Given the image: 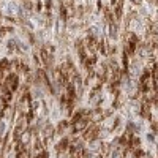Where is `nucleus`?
Wrapping results in <instances>:
<instances>
[{
	"label": "nucleus",
	"instance_id": "f257e3e1",
	"mask_svg": "<svg viewBox=\"0 0 158 158\" xmlns=\"http://www.w3.org/2000/svg\"><path fill=\"white\" fill-rule=\"evenodd\" d=\"M2 87H7L10 92H16L17 87H19V78H17V74H14V73L8 74L7 79L3 81V84H2Z\"/></svg>",
	"mask_w": 158,
	"mask_h": 158
},
{
	"label": "nucleus",
	"instance_id": "f03ea898",
	"mask_svg": "<svg viewBox=\"0 0 158 158\" xmlns=\"http://www.w3.org/2000/svg\"><path fill=\"white\" fill-rule=\"evenodd\" d=\"M137 44H139V41H137L136 35H134V33H130V35H128V40L125 41V52H127L128 55L134 54Z\"/></svg>",
	"mask_w": 158,
	"mask_h": 158
},
{
	"label": "nucleus",
	"instance_id": "7ed1b4c3",
	"mask_svg": "<svg viewBox=\"0 0 158 158\" xmlns=\"http://www.w3.org/2000/svg\"><path fill=\"white\" fill-rule=\"evenodd\" d=\"M98 131H100L98 123H93V125H90V127H87L86 130H84V141L92 142L93 139H96V136H98Z\"/></svg>",
	"mask_w": 158,
	"mask_h": 158
},
{
	"label": "nucleus",
	"instance_id": "20e7f679",
	"mask_svg": "<svg viewBox=\"0 0 158 158\" xmlns=\"http://www.w3.org/2000/svg\"><path fill=\"white\" fill-rule=\"evenodd\" d=\"M87 127H89V119H81V120L71 123V133H74V134L81 133V131H84Z\"/></svg>",
	"mask_w": 158,
	"mask_h": 158
},
{
	"label": "nucleus",
	"instance_id": "39448f33",
	"mask_svg": "<svg viewBox=\"0 0 158 158\" xmlns=\"http://www.w3.org/2000/svg\"><path fill=\"white\" fill-rule=\"evenodd\" d=\"M40 55H41V60H43V63H44V66L48 70H51L52 68V55L49 54L48 48H43L41 52H40Z\"/></svg>",
	"mask_w": 158,
	"mask_h": 158
},
{
	"label": "nucleus",
	"instance_id": "423d86ee",
	"mask_svg": "<svg viewBox=\"0 0 158 158\" xmlns=\"http://www.w3.org/2000/svg\"><path fill=\"white\" fill-rule=\"evenodd\" d=\"M111 5H112V10L116 11V17L120 19L122 17V7H123V0H111Z\"/></svg>",
	"mask_w": 158,
	"mask_h": 158
},
{
	"label": "nucleus",
	"instance_id": "0eeeda50",
	"mask_svg": "<svg viewBox=\"0 0 158 158\" xmlns=\"http://www.w3.org/2000/svg\"><path fill=\"white\" fill-rule=\"evenodd\" d=\"M101 101V95H100V89H93L92 95H90V104H92L93 108H96L98 104H100Z\"/></svg>",
	"mask_w": 158,
	"mask_h": 158
},
{
	"label": "nucleus",
	"instance_id": "6e6552de",
	"mask_svg": "<svg viewBox=\"0 0 158 158\" xmlns=\"http://www.w3.org/2000/svg\"><path fill=\"white\" fill-rule=\"evenodd\" d=\"M52 134H54V128H52V125H46L44 130H43V137H44V142H48L49 139L52 137Z\"/></svg>",
	"mask_w": 158,
	"mask_h": 158
},
{
	"label": "nucleus",
	"instance_id": "1a4fd4ad",
	"mask_svg": "<svg viewBox=\"0 0 158 158\" xmlns=\"http://www.w3.org/2000/svg\"><path fill=\"white\" fill-rule=\"evenodd\" d=\"M68 147H70V141L66 139V137H63L62 141H60V142L57 144V147H55V149H57V152H58V153H62V152L68 150Z\"/></svg>",
	"mask_w": 158,
	"mask_h": 158
},
{
	"label": "nucleus",
	"instance_id": "9d476101",
	"mask_svg": "<svg viewBox=\"0 0 158 158\" xmlns=\"http://www.w3.org/2000/svg\"><path fill=\"white\" fill-rule=\"evenodd\" d=\"M16 158H30V144H27L24 149H22L19 153H17Z\"/></svg>",
	"mask_w": 158,
	"mask_h": 158
},
{
	"label": "nucleus",
	"instance_id": "9b49d317",
	"mask_svg": "<svg viewBox=\"0 0 158 158\" xmlns=\"http://www.w3.org/2000/svg\"><path fill=\"white\" fill-rule=\"evenodd\" d=\"M8 70H10V62H8L7 58H2V60H0V74H3Z\"/></svg>",
	"mask_w": 158,
	"mask_h": 158
},
{
	"label": "nucleus",
	"instance_id": "f8f14e48",
	"mask_svg": "<svg viewBox=\"0 0 158 158\" xmlns=\"http://www.w3.org/2000/svg\"><path fill=\"white\" fill-rule=\"evenodd\" d=\"M84 63H86L87 70H92V66L96 63V57H95V55H90L89 58H86V60H84Z\"/></svg>",
	"mask_w": 158,
	"mask_h": 158
},
{
	"label": "nucleus",
	"instance_id": "ddd939ff",
	"mask_svg": "<svg viewBox=\"0 0 158 158\" xmlns=\"http://www.w3.org/2000/svg\"><path fill=\"white\" fill-rule=\"evenodd\" d=\"M139 145H141V139H139L137 136H133L131 137V141H130V147L136 150V149H139Z\"/></svg>",
	"mask_w": 158,
	"mask_h": 158
},
{
	"label": "nucleus",
	"instance_id": "4468645a",
	"mask_svg": "<svg viewBox=\"0 0 158 158\" xmlns=\"http://www.w3.org/2000/svg\"><path fill=\"white\" fill-rule=\"evenodd\" d=\"M141 114H142L144 117H150V109H149V103H147V101H144V103H142Z\"/></svg>",
	"mask_w": 158,
	"mask_h": 158
},
{
	"label": "nucleus",
	"instance_id": "2eb2a0df",
	"mask_svg": "<svg viewBox=\"0 0 158 158\" xmlns=\"http://www.w3.org/2000/svg\"><path fill=\"white\" fill-rule=\"evenodd\" d=\"M68 125H70V123H68L66 120L60 122V123H58V127H57V133H58V134H63V131L68 128Z\"/></svg>",
	"mask_w": 158,
	"mask_h": 158
},
{
	"label": "nucleus",
	"instance_id": "dca6fc26",
	"mask_svg": "<svg viewBox=\"0 0 158 158\" xmlns=\"http://www.w3.org/2000/svg\"><path fill=\"white\" fill-rule=\"evenodd\" d=\"M152 78H153V81L158 82V65H155L153 68H152Z\"/></svg>",
	"mask_w": 158,
	"mask_h": 158
},
{
	"label": "nucleus",
	"instance_id": "f3484780",
	"mask_svg": "<svg viewBox=\"0 0 158 158\" xmlns=\"http://www.w3.org/2000/svg\"><path fill=\"white\" fill-rule=\"evenodd\" d=\"M60 16H62L63 21L66 19V7H65V5H62V8H60Z\"/></svg>",
	"mask_w": 158,
	"mask_h": 158
},
{
	"label": "nucleus",
	"instance_id": "a211bd4d",
	"mask_svg": "<svg viewBox=\"0 0 158 158\" xmlns=\"http://www.w3.org/2000/svg\"><path fill=\"white\" fill-rule=\"evenodd\" d=\"M33 158H48V152L46 150H43L41 153H38V155H35Z\"/></svg>",
	"mask_w": 158,
	"mask_h": 158
},
{
	"label": "nucleus",
	"instance_id": "6ab92c4d",
	"mask_svg": "<svg viewBox=\"0 0 158 158\" xmlns=\"http://www.w3.org/2000/svg\"><path fill=\"white\" fill-rule=\"evenodd\" d=\"M7 32H10V29H0V37H3Z\"/></svg>",
	"mask_w": 158,
	"mask_h": 158
},
{
	"label": "nucleus",
	"instance_id": "aec40b11",
	"mask_svg": "<svg viewBox=\"0 0 158 158\" xmlns=\"http://www.w3.org/2000/svg\"><path fill=\"white\" fill-rule=\"evenodd\" d=\"M35 7H37V10H38V11L41 10V3H40V2H37V5H35Z\"/></svg>",
	"mask_w": 158,
	"mask_h": 158
},
{
	"label": "nucleus",
	"instance_id": "412c9836",
	"mask_svg": "<svg viewBox=\"0 0 158 158\" xmlns=\"http://www.w3.org/2000/svg\"><path fill=\"white\" fill-rule=\"evenodd\" d=\"M139 2H141V0H139Z\"/></svg>",
	"mask_w": 158,
	"mask_h": 158
}]
</instances>
